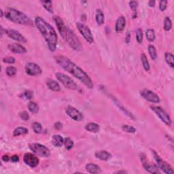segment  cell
<instances>
[{"label": "cell", "instance_id": "ba28073f", "mask_svg": "<svg viewBox=\"0 0 174 174\" xmlns=\"http://www.w3.org/2000/svg\"><path fill=\"white\" fill-rule=\"evenodd\" d=\"M150 108L152 111L155 113L156 116L160 118L162 122L166 124L167 126H171L172 124V118L169 117V115L165 111V110L159 106H151Z\"/></svg>", "mask_w": 174, "mask_h": 174}, {"label": "cell", "instance_id": "d6986e66", "mask_svg": "<svg viewBox=\"0 0 174 174\" xmlns=\"http://www.w3.org/2000/svg\"><path fill=\"white\" fill-rule=\"evenodd\" d=\"M95 156L97 158L101 161H107L112 158V155L106 150H100L95 153Z\"/></svg>", "mask_w": 174, "mask_h": 174}, {"label": "cell", "instance_id": "603a6c76", "mask_svg": "<svg viewBox=\"0 0 174 174\" xmlns=\"http://www.w3.org/2000/svg\"><path fill=\"white\" fill-rule=\"evenodd\" d=\"M85 129L91 133H97L99 131L100 127L95 123H89L85 125Z\"/></svg>", "mask_w": 174, "mask_h": 174}, {"label": "cell", "instance_id": "d590c367", "mask_svg": "<svg viewBox=\"0 0 174 174\" xmlns=\"http://www.w3.org/2000/svg\"><path fill=\"white\" fill-rule=\"evenodd\" d=\"M5 72L8 76H14L16 74L17 69L14 66H8L5 69Z\"/></svg>", "mask_w": 174, "mask_h": 174}, {"label": "cell", "instance_id": "f35d334b", "mask_svg": "<svg viewBox=\"0 0 174 174\" xmlns=\"http://www.w3.org/2000/svg\"><path fill=\"white\" fill-rule=\"evenodd\" d=\"M168 2L167 0H161L159 2V9L161 11H165L167 7Z\"/></svg>", "mask_w": 174, "mask_h": 174}, {"label": "cell", "instance_id": "1f68e13d", "mask_svg": "<svg viewBox=\"0 0 174 174\" xmlns=\"http://www.w3.org/2000/svg\"><path fill=\"white\" fill-rule=\"evenodd\" d=\"M163 28L166 31H169L172 28V21L169 16H166L164 19Z\"/></svg>", "mask_w": 174, "mask_h": 174}, {"label": "cell", "instance_id": "ac0fdd59", "mask_svg": "<svg viewBox=\"0 0 174 174\" xmlns=\"http://www.w3.org/2000/svg\"><path fill=\"white\" fill-rule=\"evenodd\" d=\"M126 25V19L123 16L118 17L115 25V30L117 33H120L123 31Z\"/></svg>", "mask_w": 174, "mask_h": 174}, {"label": "cell", "instance_id": "7dc6e473", "mask_svg": "<svg viewBox=\"0 0 174 174\" xmlns=\"http://www.w3.org/2000/svg\"><path fill=\"white\" fill-rule=\"evenodd\" d=\"M155 3L156 2L154 1V0H150L148 2V5L150 7H154L155 5Z\"/></svg>", "mask_w": 174, "mask_h": 174}, {"label": "cell", "instance_id": "7bdbcfd3", "mask_svg": "<svg viewBox=\"0 0 174 174\" xmlns=\"http://www.w3.org/2000/svg\"><path fill=\"white\" fill-rule=\"evenodd\" d=\"M54 127L55 129H57L58 130H60L63 129V124L61 123H60V122H57L56 123H54Z\"/></svg>", "mask_w": 174, "mask_h": 174}, {"label": "cell", "instance_id": "ffe728a7", "mask_svg": "<svg viewBox=\"0 0 174 174\" xmlns=\"http://www.w3.org/2000/svg\"><path fill=\"white\" fill-rule=\"evenodd\" d=\"M46 86L49 89L54 92H60L61 87L59 84L53 79H48L46 80Z\"/></svg>", "mask_w": 174, "mask_h": 174}, {"label": "cell", "instance_id": "44dd1931", "mask_svg": "<svg viewBox=\"0 0 174 174\" xmlns=\"http://www.w3.org/2000/svg\"><path fill=\"white\" fill-rule=\"evenodd\" d=\"M85 168L87 172L90 173L97 174V173H100L101 172L100 167L94 163H88L87 165H86Z\"/></svg>", "mask_w": 174, "mask_h": 174}, {"label": "cell", "instance_id": "52a82bcc", "mask_svg": "<svg viewBox=\"0 0 174 174\" xmlns=\"http://www.w3.org/2000/svg\"><path fill=\"white\" fill-rule=\"evenodd\" d=\"M153 152V155L154 158H155V160L156 163V165L158 167L159 169H161V171L167 174H172L174 173V171L173 169V168L172 166L167 163L166 161H165L163 158H162L160 156L158 155V153L155 152V150H152Z\"/></svg>", "mask_w": 174, "mask_h": 174}, {"label": "cell", "instance_id": "836d02e7", "mask_svg": "<svg viewBox=\"0 0 174 174\" xmlns=\"http://www.w3.org/2000/svg\"><path fill=\"white\" fill-rule=\"evenodd\" d=\"M129 6L133 12V18H136L137 17V8L138 7V2L136 1L129 2Z\"/></svg>", "mask_w": 174, "mask_h": 174}, {"label": "cell", "instance_id": "9c48e42d", "mask_svg": "<svg viewBox=\"0 0 174 174\" xmlns=\"http://www.w3.org/2000/svg\"><path fill=\"white\" fill-rule=\"evenodd\" d=\"M77 28L80 33L82 34L84 38L89 44H92L94 42L93 36L91 33V31L89 28L88 26L83 24L82 23H77Z\"/></svg>", "mask_w": 174, "mask_h": 174}, {"label": "cell", "instance_id": "f6af8a7d", "mask_svg": "<svg viewBox=\"0 0 174 174\" xmlns=\"http://www.w3.org/2000/svg\"><path fill=\"white\" fill-rule=\"evenodd\" d=\"M130 37H131V35H130V33L127 31V34H126V37H125V42L127 44H129L130 42Z\"/></svg>", "mask_w": 174, "mask_h": 174}, {"label": "cell", "instance_id": "2e32d148", "mask_svg": "<svg viewBox=\"0 0 174 174\" xmlns=\"http://www.w3.org/2000/svg\"><path fill=\"white\" fill-rule=\"evenodd\" d=\"M5 33H6L8 36L10 37V38L16 40L17 42H19L23 44L27 42V40H26L25 37L18 31L12 30V29H8V30H6Z\"/></svg>", "mask_w": 174, "mask_h": 174}, {"label": "cell", "instance_id": "74e56055", "mask_svg": "<svg viewBox=\"0 0 174 174\" xmlns=\"http://www.w3.org/2000/svg\"><path fill=\"white\" fill-rule=\"evenodd\" d=\"M136 40L139 44H141L143 41V31L141 29H138L136 31Z\"/></svg>", "mask_w": 174, "mask_h": 174}, {"label": "cell", "instance_id": "8992f818", "mask_svg": "<svg viewBox=\"0 0 174 174\" xmlns=\"http://www.w3.org/2000/svg\"><path fill=\"white\" fill-rule=\"evenodd\" d=\"M56 78L63 86L66 87V88H68L70 90H74V91H76V90H78V85L69 76H67V75L63 73L57 72V73H56Z\"/></svg>", "mask_w": 174, "mask_h": 174}, {"label": "cell", "instance_id": "f546056e", "mask_svg": "<svg viewBox=\"0 0 174 174\" xmlns=\"http://www.w3.org/2000/svg\"><path fill=\"white\" fill-rule=\"evenodd\" d=\"M148 53L150 54V57L151 58V59L155 61L157 58V53H156V49L155 48V46H153L152 44H150L148 46Z\"/></svg>", "mask_w": 174, "mask_h": 174}, {"label": "cell", "instance_id": "d6a6232c", "mask_svg": "<svg viewBox=\"0 0 174 174\" xmlns=\"http://www.w3.org/2000/svg\"><path fill=\"white\" fill-rule=\"evenodd\" d=\"M31 127H32L33 131L37 133V134H40V133H41L43 130L42 124L38 123V122H34V123H33Z\"/></svg>", "mask_w": 174, "mask_h": 174}, {"label": "cell", "instance_id": "b9f144b4", "mask_svg": "<svg viewBox=\"0 0 174 174\" xmlns=\"http://www.w3.org/2000/svg\"><path fill=\"white\" fill-rule=\"evenodd\" d=\"M23 95H24V97L27 99H31L33 96V91H30V90H26Z\"/></svg>", "mask_w": 174, "mask_h": 174}, {"label": "cell", "instance_id": "8fae6325", "mask_svg": "<svg viewBox=\"0 0 174 174\" xmlns=\"http://www.w3.org/2000/svg\"><path fill=\"white\" fill-rule=\"evenodd\" d=\"M140 161L143 165L144 168L145 170L147 171L148 172L151 173H160V172L158 170V167H157V165H154V164H150L148 161L147 160L146 156L145 155V154L141 153L140 155Z\"/></svg>", "mask_w": 174, "mask_h": 174}, {"label": "cell", "instance_id": "7a4b0ae2", "mask_svg": "<svg viewBox=\"0 0 174 174\" xmlns=\"http://www.w3.org/2000/svg\"><path fill=\"white\" fill-rule=\"evenodd\" d=\"M34 22L37 28L38 29L40 32L41 33L46 43H47L49 50L51 52L56 50L58 42V36L53 26L50 25L40 16L36 17Z\"/></svg>", "mask_w": 174, "mask_h": 174}, {"label": "cell", "instance_id": "277c9868", "mask_svg": "<svg viewBox=\"0 0 174 174\" xmlns=\"http://www.w3.org/2000/svg\"><path fill=\"white\" fill-rule=\"evenodd\" d=\"M65 40L68 42L69 46L74 50H80L82 48V44H81L80 40L78 39V37L74 33V31L69 27L68 28V31H67Z\"/></svg>", "mask_w": 174, "mask_h": 174}, {"label": "cell", "instance_id": "ee69618b", "mask_svg": "<svg viewBox=\"0 0 174 174\" xmlns=\"http://www.w3.org/2000/svg\"><path fill=\"white\" fill-rule=\"evenodd\" d=\"M10 161L13 163H17V162L19 161V157L18 155H13L10 158Z\"/></svg>", "mask_w": 174, "mask_h": 174}, {"label": "cell", "instance_id": "60d3db41", "mask_svg": "<svg viewBox=\"0 0 174 174\" xmlns=\"http://www.w3.org/2000/svg\"><path fill=\"white\" fill-rule=\"evenodd\" d=\"M3 61L5 63L13 64V63H15L16 59H15V58H14L13 57H6L3 59Z\"/></svg>", "mask_w": 174, "mask_h": 174}, {"label": "cell", "instance_id": "5bb4252c", "mask_svg": "<svg viewBox=\"0 0 174 174\" xmlns=\"http://www.w3.org/2000/svg\"><path fill=\"white\" fill-rule=\"evenodd\" d=\"M23 161L26 165L31 168L36 167L40 163L39 158L31 153H26L23 156Z\"/></svg>", "mask_w": 174, "mask_h": 174}, {"label": "cell", "instance_id": "3957f363", "mask_svg": "<svg viewBox=\"0 0 174 174\" xmlns=\"http://www.w3.org/2000/svg\"><path fill=\"white\" fill-rule=\"evenodd\" d=\"M5 17L7 19L14 23L20 25H32L33 21L30 19V17L26 15L22 12L14 9L12 8H7L5 10Z\"/></svg>", "mask_w": 174, "mask_h": 174}, {"label": "cell", "instance_id": "4316f807", "mask_svg": "<svg viewBox=\"0 0 174 174\" xmlns=\"http://www.w3.org/2000/svg\"><path fill=\"white\" fill-rule=\"evenodd\" d=\"M27 107L29 110H30V111L33 114H36L37 113H38L40 110L38 105H37L36 103L33 102V101H30V102L28 103Z\"/></svg>", "mask_w": 174, "mask_h": 174}, {"label": "cell", "instance_id": "c3c4849f", "mask_svg": "<svg viewBox=\"0 0 174 174\" xmlns=\"http://www.w3.org/2000/svg\"><path fill=\"white\" fill-rule=\"evenodd\" d=\"M116 173H127V172L126 171H118V172H115Z\"/></svg>", "mask_w": 174, "mask_h": 174}, {"label": "cell", "instance_id": "f1b7e54d", "mask_svg": "<svg viewBox=\"0 0 174 174\" xmlns=\"http://www.w3.org/2000/svg\"><path fill=\"white\" fill-rule=\"evenodd\" d=\"M40 3L42 4L43 7L48 12L50 13H53V2L50 0L48 1H40Z\"/></svg>", "mask_w": 174, "mask_h": 174}, {"label": "cell", "instance_id": "cb8c5ba5", "mask_svg": "<svg viewBox=\"0 0 174 174\" xmlns=\"http://www.w3.org/2000/svg\"><path fill=\"white\" fill-rule=\"evenodd\" d=\"M104 14L101 9H97L95 14V20L98 25H101L104 23Z\"/></svg>", "mask_w": 174, "mask_h": 174}, {"label": "cell", "instance_id": "7402d4cb", "mask_svg": "<svg viewBox=\"0 0 174 174\" xmlns=\"http://www.w3.org/2000/svg\"><path fill=\"white\" fill-rule=\"evenodd\" d=\"M52 144L57 148L61 147L64 144V139L60 135H54L52 137Z\"/></svg>", "mask_w": 174, "mask_h": 174}, {"label": "cell", "instance_id": "d4e9b609", "mask_svg": "<svg viewBox=\"0 0 174 174\" xmlns=\"http://www.w3.org/2000/svg\"><path fill=\"white\" fill-rule=\"evenodd\" d=\"M165 59L167 64L169 65L171 68H174V57L172 53H165Z\"/></svg>", "mask_w": 174, "mask_h": 174}, {"label": "cell", "instance_id": "6da1fadb", "mask_svg": "<svg viewBox=\"0 0 174 174\" xmlns=\"http://www.w3.org/2000/svg\"><path fill=\"white\" fill-rule=\"evenodd\" d=\"M56 61L57 64L60 65L64 70L71 74L72 76L76 78L80 82H82L87 88L91 89L93 88L94 85L91 80V78L87 74L86 72L80 68L79 66L71 61L68 57L65 56H58L56 58Z\"/></svg>", "mask_w": 174, "mask_h": 174}, {"label": "cell", "instance_id": "484cf974", "mask_svg": "<svg viewBox=\"0 0 174 174\" xmlns=\"http://www.w3.org/2000/svg\"><path fill=\"white\" fill-rule=\"evenodd\" d=\"M28 133H29V130L27 128H25V127H17L16 129L14 130L13 135L14 136V137H16V136L26 135V134H27Z\"/></svg>", "mask_w": 174, "mask_h": 174}, {"label": "cell", "instance_id": "681fc988", "mask_svg": "<svg viewBox=\"0 0 174 174\" xmlns=\"http://www.w3.org/2000/svg\"><path fill=\"white\" fill-rule=\"evenodd\" d=\"M0 12H1V17L4 16V13H3V10L2 9H0Z\"/></svg>", "mask_w": 174, "mask_h": 174}, {"label": "cell", "instance_id": "e575fe53", "mask_svg": "<svg viewBox=\"0 0 174 174\" xmlns=\"http://www.w3.org/2000/svg\"><path fill=\"white\" fill-rule=\"evenodd\" d=\"M74 143L72 140H71L69 137H66L65 139H64V146L66 150H70L74 147Z\"/></svg>", "mask_w": 174, "mask_h": 174}, {"label": "cell", "instance_id": "bcb514c9", "mask_svg": "<svg viewBox=\"0 0 174 174\" xmlns=\"http://www.w3.org/2000/svg\"><path fill=\"white\" fill-rule=\"evenodd\" d=\"M2 161H4V162H8L10 160V158L8 156V155H4L2 156Z\"/></svg>", "mask_w": 174, "mask_h": 174}, {"label": "cell", "instance_id": "5b68a950", "mask_svg": "<svg viewBox=\"0 0 174 174\" xmlns=\"http://www.w3.org/2000/svg\"><path fill=\"white\" fill-rule=\"evenodd\" d=\"M30 149L33 154L42 157H49L50 156V150L48 148L42 144L37 143H31L29 144Z\"/></svg>", "mask_w": 174, "mask_h": 174}, {"label": "cell", "instance_id": "e0dca14e", "mask_svg": "<svg viewBox=\"0 0 174 174\" xmlns=\"http://www.w3.org/2000/svg\"><path fill=\"white\" fill-rule=\"evenodd\" d=\"M8 48L11 52L16 54H24L27 53V49L22 44H10L8 46Z\"/></svg>", "mask_w": 174, "mask_h": 174}, {"label": "cell", "instance_id": "4dcf8cb0", "mask_svg": "<svg viewBox=\"0 0 174 174\" xmlns=\"http://www.w3.org/2000/svg\"><path fill=\"white\" fill-rule=\"evenodd\" d=\"M146 36L147 40H148L149 42H154L156 38L155 31H154L152 29H148V30H147L146 31Z\"/></svg>", "mask_w": 174, "mask_h": 174}, {"label": "cell", "instance_id": "9a60e30c", "mask_svg": "<svg viewBox=\"0 0 174 174\" xmlns=\"http://www.w3.org/2000/svg\"><path fill=\"white\" fill-rule=\"evenodd\" d=\"M53 20L55 22V24H56L58 30H59V33L61 34V36L63 37V39L65 40V36L67 31H68V27L65 25V23L63 22V20L60 18L59 16H53Z\"/></svg>", "mask_w": 174, "mask_h": 174}, {"label": "cell", "instance_id": "83f0119b", "mask_svg": "<svg viewBox=\"0 0 174 174\" xmlns=\"http://www.w3.org/2000/svg\"><path fill=\"white\" fill-rule=\"evenodd\" d=\"M140 58H141V61L142 63V65H143L144 69L146 71H149L150 69V65L148 61L146 55L144 53H142L141 54Z\"/></svg>", "mask_w": 174, "mask_h": 174}, {"label": "cell", "instance_id": "8d00e7d4", "mask_svg": "<svg viewBox=\"0 0 174 174\" xmlns=\"http://www.w3.org/2000/svg\"><path fill=\"white\" fill-rule=\"evenodd\" d=\"M122 129H123L124 131L130 133H134L136 132V129L134 128L133 127L129 126L128 124H124L123 127H122Z\"/></svg>", "mask_w": 174, "mask_h": 174}, {"label": "cell", "instance_id": "7c38bea8", "mask_svg": "<svg viewBox=\"0 0 174 174\" xmlns=\"http://www.w3.org/2000/svg\"><path fill=\"white\" fill-rule=\"evenodd\" d=\"M26 74L31 76H37L42 73L40 67L35 63H28L25 65Z\"/></svg>", "mask_w": 174, "mask_h": 174}, {"label": "cell", "instance_id": "30bf717a", "mask_svg": "<svg viewBox=\"0 0 174 174\" xmlns=\"http://www.w3.org/2000/svg\"><path fill=\"white\" fill-rule=\"evenodd\" d=\"M140 95L145 100L154 103L161 102V99L157 94L148 89H144L140 91Z\"/></svg>", "mask_w": 174, "mask_h": 174}, {"label": "cell", "instance_id": "4fadbf2b", "mask_svg": "<svg viewBox=\"0 0 174 174\" xmlns=\"http://www.w3.org/2000/svg\"><path fill=\"white\" fill-rule=\"evenodd\" d=\"M66 114H68L69 118L75 121H81L83 120V114L79 110L72 106H68L65 109Z\"/></svg>", "mask_w": 174, "mask_h": 174}, {"label": "cell", "instance_id": "ab89813d", "mask_svg": "<svg viewBox=\"0 0 174 174\" xmlns=\"http://www.w3.org/2000/svg\"><path fill=\"white\" fill-rule=\"evenodd\" d=\"M19 116H20V117H21V119L24 121H27V120H30V115H29L27 112L23 111L21 112H20Z\"/></svg>", "mask_w": 174, "mask_h": 174}]
</instances>
